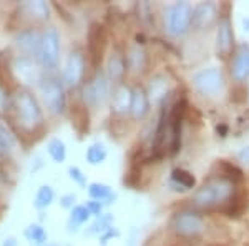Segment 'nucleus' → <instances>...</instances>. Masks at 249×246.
Segmentation results:
<instances>
[{
    "mask_svg": "<svg viewBox=\"0 0 249 246\" xmlns=\"http://www.w3.org/2000/svg\"><path fill=\"white\" fill-rule=\"evenodd\" d=\"M15 122L18 128L25 133H32L42 125V108L34 95L27 90H18L12 98Z\"/></svg>",
    "mask_w": 249,
    "mask_h": 246,
    "instance_id": "f257e3e1",
    "label": "nucleus"
},
{
    "mask_svg": "<svg viewBox=\"0 0 249 246\" xmlns=\"http://www.w3.org/2000/svg\"><path fill=\"white\" fill-rule=\"evenodd\" d=\"M234 185L228 178H213L204 183L193 196V203L198 208H214L226 203L232 196Z\"/></svg>",
    "mask_w": 249,
    "mask_h": 246,
    "instance_id": "f03ea898",
    "label": "nucleus"
},
{
    "mask_svg": "<svg viewBox=\"0 0 249 246\" xmlns=\"http://www.w3.org/2000/svg\"><path fill=\"white\" fill-rule=\"evenodd\" d=\"M193 22V9L188 2H176L168 9L166 27L171 35L186 34Z\"/></svg>",
    "mask_w": 249,
    "mask_h": 246,
    "instance_id": "7ed1b4c3",
    "label": "nucleus"
},
{
    "mask_svg": "<svg viewBox=\"0 0 249 246\" xmlns=\"http://www.w3.org/2000/svg\"><path fill=\"white\" fill-rule=\"evenodd\" d=\"M40 90H42L43 102H45L47 108L55 115L63 114L65 110V90L63 85L55 78L43 80L40 83Z\"/></svg>",
    "mask_w": 249,
    "mask_h": 246,
    "instance_id": "20e7f679",
    "label": "nucleus"
},
{
    "mask_svg": "<svg viewBox=\"0 0 249 246\" xmlns=\"http://www.w3.org/2000/svg\"><path fill=\"white\" fill-rule=\"evenodd\" d=\"M171 227L176 235L184 238H195L204 231V223L198 215L191 211L176 213L171 221Z\"/></svg>",
    "mask_w": 249,
    "mask_h": 246,
    "instance_id": "39448f33",
    "label": "nucleus"
},
{
    "mask_svg": "<svg viewBox=\"0 0 249 246\" xmlns=\"http://www.w3.org/2000/svg\"><path fill=\"white\" fill-rule=\"evenodd\" d=\"M58 55H60V35L55 27H50L42 35V47H40L38 58L45 68H53L58 62Z\"/></svg>",
    "mask_w": 249,
    "mask_h": 246,
    "instance_id": "423d86ee",
    "label": "nucleus"
},
{
    "mask_svg": "<svg viewBox=\"0 0 249 246\" xmlns=\"http://www.w3.org/2000/svg\"><path fill=\"white\" fill-rule=\"evenodd\" d=\"M193 83H195L196 90L201 92L203 95H218L224 87L223 75L218 68H204L193 76Z\"/></svg>",
    "mask_w": 249,
    "mask_h": 246,
    "instance_id": "0eeeda50",
    "label": "nucleus"
},
{
    "mask_svg": "<svg viewBox=\"0 0 249 246\" xmlns=\"http://www.w3.org/2000/svg\"><path fill=\"white\" fill-rule=\"evenodd\" d=\"M184 112H186V102L184 100H178L171 107V110L168 112V147H170L171 153L178 150Z\"/></svg>",
    "mask_w": 249,
    "mask_h": 246,
    "instance_id": "6e6552de",
    "label": "nucleus"
},
{
    "mask_svg": "<svg viewBox=\"0 0 249 246\" xmlns=\"http://www.w3.org/2000/svg\"><path fill=\"white\" fill-rule=\"evenodd\" d=\"M107 47V30L102 23L95 22L90 25L88 30V55L91 58L93 67H98L102 63L103 54Z\"/></svg>",
    "mask_w": 249,
    "mask_h": 246,
    "instance_id": "1a4fd4ad",
    "label": "nucleus"
},
{
    "mask_svg": "<svg viewBox=\"0 0 249 246\" xmlns=\"http://www.w3.org/2000/svg\"><path fill=\"white\" fill-rule=\"evenodd\" d=\"M83 95H85V102L91 107H98L105 102L108 96V82L102 72H96L93 78L87 83L83 88Z\"/></svg>",
    "mask_w": 249,
    "mask_h": 246,
    "instance_id": "9d476101",
    "label": "nucleus"
},
{
    "mask_svg": "<svg viewBox=\"0 0 249 246\" xmlns=\"http://www.w3.org/2000/svg\"><path fill=\"white\" fill-rule=\"evenodd\" d=\"M83 74H85V58H83L82 54L73 52L67 60L65 74H63L65 83L68 87H77L82 82Z\"/></svg>",
    "mask_w": 249,
    "mask_h": 246,
    "instance_id": "9b49d317",
    "label": "nucleus"
},
{
    "mask_svg": "<svg viewBox=\"0 0 249 246\" xmlns=\"http://www.w3.org/2000/svg\"><path fill=\"white\" fill-rule=\"evenodd\" d=\"M216 15H218V10H216L214 3L203 2L193 9V22L191 23H193V27L198 30L210 29L213 23H214Z\"/></svg>",
    "mask_w": 249,
    "mask_h": 246,
    "instance_id": "f8f14e48",
    "label": "nucleus"
},
{
    "mask_svg": "<svg viewBox=\"0 0 249 246\" xmlns=\"http://www.w3.org/2000/svg\"><path fill=\"white\" fill-rule=\"evenodd\" d=\"M234 43V35H232V27L230 19L224 17L218 25V34H216V50L219 57H228L232 50Z\"/></svg>",
    "mask_w": 249,
    "mask_h": 246,
    "instance_id": "ddd939ff",
    "label": "nucleus"
},
{
    "mask_svg": "<svg viewBox=\"0 0 249 246\" xmlns=\"http://www.w3.org/2000/svg\"><path fill=\"white\" fill-rule=\"evenodd\" d=\"M17 45L27 54H40V47H42V35L37 30L29 29L17 37Z\"/></svg>",
    "mask_w": 249,
    "mask_h": 246,
    "instance_id": "4468645a",
    "label": "nucleus"
},
{
    "mask_svg": "<svg viewBox=\"0 0 249 246\" xmlns=\"http://www.w3.org/2000/svg\"><path fill=\"white\" fill-rule=\"evenodd\" d=\"M231 74L234 76V80L238 82H243L249 76V48L244 47L238 52V55L234 57V62H232V68Z\"/></svg>",
    "mask_w": 249,
    "mask_h": 246,
    "instance_id": "2eb2a0df",
    "label": "nucleus"
},
{
    "mask_svg": "<svg viewBox=\"0 0 249 246\" xmlns=\"http://www.w3.org/2000/svg\"><path fill=\"white\" fill-rule=\"evenodd\" d=\"M131 96H133V90L124 85L116 87L113 94V110L116 114H126L128 110H131Z\"/></svg>",
    "mask_w": 249,
    "mask_h": 246,
    "instance_id": "dca6fc26",
    "label": "nucleus"
},
{
    "mask_svg": "<svg viewBox=\"0 0 249 246\" xmlns=\"http://www.w3.org/2000/svg\"><path fill=\"white\" fill-rule=\"evenodd\" d=\"M131 115L133 118H143L148 112V95L142 88H135L131 96Z\"/></svg>",
    "mask_w": 249,
    "mask_h": 246,
    "instance_id": "f3484780",
    "label": "nucleus"
},
{
    "mask_svg": "<svg viewBox=\"0 0 249 246\" xmlns=\"http://www.w3.org/2000/svg\"><path fill=\"white\" fill-rule=\"evenodd\" d=\"M108 76H110L113 82L120 80L124 75V70H126V63H124V58L120 55V52H113L108 58Z\"/></svg>",
    "mask_w": 249,
    "mask_h": 246,
    "instance_id": "a211bd4d",
    "label": "nucleus"
},
{
    "mask_svg": "<svg viewBox=\"0 0 249 246\" xmlns=\"http://www.w3.org/2000/svg\"><path fill=\"white\" fill-rule=\"evenodd\" d=\"M168 92V80L163 75H156L150 83V96L153 102H161Z\"/></svg>",
    "mask_w": 249,
    "mask_h": 246,
    "instance_id": "6ab92c4d",
    "label": "nucleus"
},
{
    "mask_svg": "<svg viewBox=\"0 0 249 246\" xmlns=\"http://www.w3.org/2000/svg\"><path fill=\"white\" fill-rule=\"evenodd\" d=\"M47 151L55 163H63L67 158V147L60 138H52L47 145Z\"/></svg>",
    "mask_w": 249,
    "mask_h": 246,
    "instance_id": "aec40b11",
    "label": "nucleus"
},
{
    "mask_svg": "<svg viewBox=\"0 0 249 246\" xmlns=\"http://www.w3.org/2000/svg\"><path fill=\"white\" fill-rule=\"evenodd\" d=\"M144 52L142 47L135 45L128 50V55H126V62H128V67H130L131 72H140L143 70L144 67Z\"/></svg>",
    "mask_w": 249,
    "mask_h": 246,
    "instance_id": "412c9836",
    "label": "nucleus"
},
{
    "mask_svg": "<svg viewBox=\"0 0 249 246\" xmlns=\"http://www.w3.org/2000/svg\"><path fill=\"white\" fill-rule=\"evenodd\" d=\"M171 178L176 185L183 187V189L195 188V185H196V178L193 176V173L183 170V168H176V170H173Z\"/></svg>",
    "mask_w": 249,
    "mask_h": 246,
    "instance_id": "4be33fe9",
    "label": "nucleus"
},
{
    "mask_svg": "<svg viewBox=\"0 0 249 246\" xmlns=\"http://www.w3.org/2000/svg\"><path fill=\"white\" fill-rule=\"evenodd\" d=\"M107 155H108V151H107L105 145L93 143V145H90V147H88V150H87V161L90 165L103 163V161L107 160Z\"/></svg>",
    "mask_w": 249,
    "mask_h": 246,
    "instance_id": "5701e85b",
    "label": "nucleus"
},
{
    "mask_svg": "<svg viewBox=\"0 0 249 246\" xmlns=\"http://www.w3.org/2000/svg\"><path fill=\"white\" fill-rule=\"evenodd\" d=\"M53 198H55L53 188L48 187V185H43V187H40V189L37 191V196H35V207H37L38 209L50 207Z\"/></svg>",
    "mask_w": 249,
    "mask_h": 246,
    "instance_id": "b1692460",
    "label": "nucleus"
},
{
    "mask_svg": "<svg viewBox=\"0 0 249 246\" xmlns=\"http://www.w3.org/2000/svg\"><path fill=\"white\" fill-rule=\"evenodd\" d=\"M88 195L91 196L93 200H111L113 198V191L108 185H103V183H91L88 187Z\"/></svg>",
    "mask_w": 249,
    "mask_h": 246,
    "instance_id": "393cba45",
    "label": "nucleus"
},
{
    "mask_svg": "<svg viewBox=\"0 0 249 246\" xmlns=\"http://www.w3.org/2000/svg\"><path fill=\"white\" fill-rule=\"evenodd\" d=\"M25 238L35 245H45L48 240L47 231L40 227V225H30V227L25 229Z\"/></svg>",
    "mask_w": 249,
    "mask_h": 246,
    "instance_id": "a878e982",
    "label": "nucleus"
},
{
    "mask_svg": "<svg viewBox=\"0 0 249 246\" xmlns=\"http://www.w3.org/2000/svg\"><path fill=\"white\" fill-rule=\"evenodd\" d=\"M25 9L29 10V14L35 19H40V20L48 19V5L45 2H40V0L38 2H29V3H25Z\"/></svg>",
    "mask_w": 249,
    "mask_h": 246,
    "instance_id": "bb28decb",
    "label": "nucleus"
},
{
    "mask_svg": "<svg viewBox=\"0 0 249 246\" xmlns=\"http://www.w3.org/2000/svg\"><path fill=\"white\" fill-rule=\"evenodd\" d=\"M90 215L91 213L88 211L87 207H75L71 209V215H70V227L71 225H73V227H78V225L87 223Z\"/></svg>",
    "mask_w": 249,
    "mask_h": 246,
    "instance_id": "cd10ccee",
    "label": "nucleus"
},
{
    "mask_svg": "<svg viewBox=\"0 0 249 246\" xmlns=\"http://www.w3.org/2000/svg\"><path fill=\"white\" fill-rule=\"evenodd\" d=\"M0 147H3L7 151H10L15 147V136L12 135L9 127L3 122H0Z\"/></svg>",
    "mask_w": 249,
    "mask_h": 246,
    "instance_id": "c85d7f7f",
    "label": "nucleus"
},
{
    "mask_svg": "<svg viewBox=\"0 0 249 246\" xmlns=\"http://www.w3.org/2000/svg\"><path fill=\"white\" fill-rule=\"evenodd\" d=\"M18 74L22 76L23 80H34L37 78V70H35V67L32 65L30 62H27V60H22V62H18Z\"/></svg>",
    "mask_w": 249,
    "mask_h": 246,
    "instance_id": "c756f323",
    "label": "nucleus"
},
{
    "mask_svg": "<svg viewBox=\"0 0 249 246\" xmlns=\"http://www.w3.org/2000/svg\"><path fill=\"white\" fill-rule=\"evenodd\" d=\"M111 221H113V218H111L110 215H108V216H100V220L96 221L93 227H91L90 235H91V233H103V231L111 229Z\"/></svg>",
    "mask_w": 249,
    "mask_h": 246,
    "instance_id": "7c9ffc66",
    "label": "nucleus"
},
{
    "mask_svg": "<svg viewBox=\"0 0 249 246\" xmlns=\"http://www.w3.org/2000/svg\"><path fill=\"white\" fill-rule=\"evenodd\" d=\"M68 175H70V178L73 180L77 185H80V187H85V185H87V176L83 175V171L80 170L78 167H70V168H68Z\"/></svg>",
    "mask_w": 249,
    "mask_h": 246,
    "instance_id": "2f4dec72",
    "label": "nucleus"
},
{
    "mask_svg": "<svg viewBox=\"0 0 249 246\" xmlns=\"http://www.w3.org/2000/svg\"><path fill=\"white\" fill-rule=\"evenodd\" d=\"M7 107H9V95H7L5 88L0 85V114H3Z\"/></svg>",
    "mask_w": 249,
    "mask_h": 246,
    "instance_id": "473e14b6",
    "label": "nucleus"
},
{
    "mask_svg": "<svg viewBox=\"0 0 249 246\" xmlns=\"http://www.w3.org/2000/svg\"><path fill=\"white\" fill-rule=\"evenodd\" d=\"M87 208L91 215H100V213H102V203H100V201H90V203L87 205Z\"/></svg>",
    "mask_w": 249,
    "mask_h": 246,
    "instance_id": "72a5a7b5",
    "label": "nucleus"
},
{
    "mask_svg": "<svg viewBox=\"0 0 249 246\" xmlns=\"http://www.w3.org/2000/svg\"><path fill=\"white\" fill-rule=\"evenodd\" d=\"M60 203H62L63 208H73L75 203V195H65L60 198Z\"/></svg>",
    "mask_w": 249,
    "mask_h": 246,
    "instance_id": "f704fd0d",
    "label": "nucleus"
},
{
    "mask_svg": "<svg viewBox=\"0 0 249 246\" xmlns=\"http://www.w3.org/2000/svg\"><path fill=\"white\" fill-rule=\"evenodd\" d=\"M238 158L241 163H244V165H249V147H244V148H241V151L238 153Z\"/></svg>",
    "mask_w": 249,
    "mask_h": 246,
    "instance_id": "c9c22d12",
    "label": "nucleus"
},
{
    "mask_svg": "<svg viewBox=\"0 0 249 246\" xmlns=\"http://www.w3.org/2000/svg\"><path fill=\"white\" fill-rule=\"evenodd\" d=\"M7 153H9V151H7L5 148H3V147H0V158H2V156H5Z\"/></svg>",
    "mask_w": 249,
    "mask_h": 246,
    "instance_id": "e433bc0d",
    "label": "nucleus"
},
{
    "mask_svg": "<svg viewBox=\"0 0 249 246\" xmlns=\"http://www.w3.org/2000/svg\"><path fill=\"white\" fill-rule=\"evenodd\" d=\"M45 246H70V245H65V243H48Z\"/></svg>",
    "mask_w": 249,
    "mask_h": 246,
    "instance_id": "4c0bfd02",
    "label": "nucleus"
},
{
    "mask_svg": "<svg viewBox=\"0 0 249 246\" xmlns=\"http://www.w3.org/2000/svg\"><path fill=\"white\" fill-rule=\"evenodd\" d=\"M244 27H246V30L249 32V20H244Z\"/></svg>",
    "mask_w": 249,
    "mask_h": 246,
    "instance_id": "58836bf2",
    "label": "nucleus"
}]
</instances>
